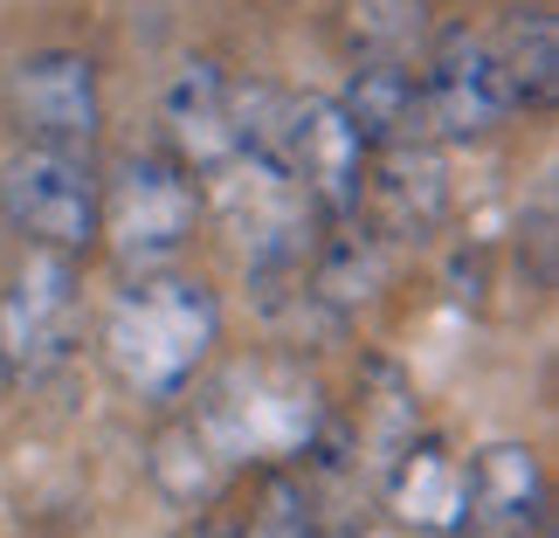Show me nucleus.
Returning <instances> with one entry per match:
<instances>
[{
    "instance_id": "f257e3e1",
    "label": "nucleus",
    "mask_w": 559,
    "mask_h": 538,
    "mask_svg": "<svg viewBox=\"0 0 559 538\" xmlns=\"http://www.w3.org/2000/svg\"><path fill=\"white\" fill-rule=\"evenodd\" d=\"M97 346L124 394L180 400L201 380V366L214 359V346H222V304H214L201 276H180V270L124 276L118 297L104 304Z\"/></svg>"
},
{
    "instance_id": "f03ea898",
    "label": "nucleus",
    "mask_w": 559,
    "mask_h": 538,
    "mask_svg": "<svg viewBox=\"0 0 559 538\" xmlns=\"http://www.w3.org/2000/svg\"><path fill=\"white\" fill-rule=\"evenodd\" d=\"M325 415H332L325 386L284 352L228 359L222 373L201 386V400H193V421H201L207 442L228 456V469L297 463L311 449V435L325 428Z\"/></svg>"
},
{
    "instance_id": "7ed1b4c3",
    "label": "nucleus",
    "mask_w": 559,
    "mask_h": 538,
    "mask_svg": "<svg viewBox=\"0 0 559 538\" xmlns=\"http://www.w3.org/2000/svg\"><path fill=\"white\" fill-rule=\"evenodd\" d=\"M201 180L174 153H124L97 180V242H111L124 276L174 270L201 235Z\"/></svg>"
},
{
    "instance_id": "20e7f679",
    "label": "nucleus",
    "mask_w": 559,
    "mask_h": 538,
    "mask_svg": "<svg viewBox=\"0 0 559 538\" xmlns=\"http://www.w3.org/2000/svg\"><path fill=\"white\" fill-rule=\"evenodd\" d=\"M83 346V255L28 249L0 290V380L41 386Z\"/></svg>"
},
{
    "instance_id": "39448f33",
    "label": "nucleus",
    "mask_w": 559,
    "mask_h": 538,
    "mask_svg": "<svg viewBox=\"0 0 559 538\" xmlns=\"http://www.w3.org/2000/svg\"><path fill=\"white\" fill-rule=\"evenodd\" d=\"M0 222L28 249L91 255L97 249V166H91V153H56V145L21 139L0 159Z\"/></svg>"
},
{
    "instance_id": "423d86ee",
    "label": "nucleus",
    "mask_w": 559,
    "mask_h": 538,
    "mask_svg": "<svg viewBox=\"0 0 559 538\" xmlns=\"http://www.w3.org/2000/svg\"><path fill=\"white\" fill-rule=\"evenodd\" d=\"M415 70H421V111L436 145H477L519 118V104L498 76V56L469 21H442Z\"/></svg>"
},
{
    "instance_id": "0eeeda50",
    "label": "nucleus",
    "mask_w": 559,
    "mask_h": 538,
    "mask_svg": "<svg viewBox=\"0 0 559 538\" xmlns=\"http://www.w3.org/2000/svg\"><path fill=\"white\" fill-rule=\"evenodd\" d=\"M8 111L14 132L28 145H56V153H91L104 97H97V62L83 49H35L14 62L8 76Z\"/></svg>"
},
{
    "instance_id": "6e6552de",
    "label": "nucleus",
    "mask_w": 559,
    "mask_h": 538,
    "mask_svg": "<svg viewBox=\"0 0 559 538\" xmlns=\"http://www.w3.org/2000/svg\"><path fill=\"white\" fill-rule=\"evenodd\" d=\"M449 145L436 139H401V145H373L367 159V187H359V207L386 242H428L449 222Z\"/></svg>"
},
{
    "instance_id": "1a4fd4ad",
    "label": "nucleus",
    "mask_w": 559,
    "mask_h": 538,
    "mask_svg": "<svg viewBox=\"0 0 559 538\" xmlns=\"http://www.w3.org/2000/svg\"><path fill=\"white\" fill-rule=\"evenodd\" d=\"M373 483H380L386 518H394L401 531H415V538H463V525H469V463L442 435L415 428V435L380 463Z\"/></svg>"
},
{
    "instance_id": "9d476101",
    "label": "nucleus",
    "mask_w": 559,
    "mask_h": 538,
    "mask_svg": "<svg viewBox=\"0 0 559 538\" xmlns=\"http://www.w3.org/2000/svg\"><path fill=\"white\" fill-rule=\"evenodd\" d=\"M367 159H373V145L359 139V124L346 118V104H338V97H290L284 166H290V180L311 193V207L325 214V222L359 207Z\"/></svg>"
},
{
    "instance_id": "9b49d317",
    "label": "nucleus",
    "mask_w": 559,
    "mask_h": 538,
    "mask_svg": "<svg viewBox=\"0 0 559 538\" xmlns=\"http://www.w3.org/2000/svg\"><path fill=\"white\" fill-rule=\"evenodd\" d=\"M552 525V477L539 449L490 442L469 456V525L463 538H546Z\"/></svg>"
},
{
    "instance_id": "f8f14e48",
    "label": "nucleus",
    "mask_w": 559,
    "mask_h": 538,
    "mask_svg": "<svg viewBox=\"0 0 559 538\" xmlns=\"http://www.w3.org/2000/svg\"><path fill=\"white\" fill-rule=\"evenodd\" d=\"M394 276V242L367 222V214H332L311 242V263H305V297L325 304L332 318H346L359 304H373Z\"/></svg>"
},
{
    "instance_id": "ddd939ff",
    "label": "nucleus",
    "mask_w": 559,
    "mask_h": 538,
    "mask_svg": "<svg viewBox=\"0 0 559 538\" xmlns=\"http://www.w3.org/2000/svg\"><path fill=\"white\" fill-rule=\"evenodd\" d=\"M159 124H166V153H174L193 180H207L214 166L235 159V124H228V76L214 62H180V76L159 97Z\"/></svg>"
},
{
    "instance_id": "4468645a",
    "label": "nucleus",
    "mask_w": 559,
    "mask_h": 538,
    "mask_svg": "<svg viewBox=\"0 0 559 538\" xmlns=\"http://www.w3.org/2000/svg\"><path fill=\"white\" fill-rule=\"evenodd\" d=\"M145 477L159 483V498L174 504V511H214L228 498V483H235V469H228V456L207 442V428L193 421V415H174L153 435V449H145Z\"/></svg>"
},
{
    "instance_id": "2eb2a0df",
    "label": "nucleus",
    "mask_w": 559,
    "mask_h": 538,
    "mask_svg": "<svg viewBox=\"0 0 559 538\" xmlns=\"http://www.w3.org/2000/svg\"><path fill=\"white\" fill-rule=\"evenodd\" d=\"M346 118L359 124L367 145H401V139H428V111H421V70L415 62H359L353 83L338 91Z\"/></svg>"
},
{
    "instance_id": "dca6fc26",
    "label": "nucleus",
    "mask_w": 559,
    "mask_h": 538,
    "mask_svg": "<svg viewBox=\"0 0 559 538\" xmlns=\"http://www.w3.org/2000/svg\"><path fill=\"white\" fill-rule=\"evenodd\" d=\"M498 56V76L519 111H552L559 97V21L552 8H511L498 35H484Z\"/></svg>"
},
{
    "instance_id": "f3484780",
    "label": "nucleus",
    "mask_w": 559,
    "mask_h": 538,
    "mask_svg": "<svg viewBox=\"0 0 559 538\" xmlns=\"http://www.w3.org/2000/svg\"><path fill=\"white\" fill-rule=\"evenodd\" d=\"M332 415H338V407H332ZM338 428H346V442H353V463L367 469V477H380V463L421 428L415 386H407L386 359H373L367 373H359V407H353V415H338Z\"/></svg>"
},
{
    "instance_id": "a211bd4d",
    "label": "nucleus",
    "mask_w": 559,
    "mask_h": 538,
    "mask_svg": "<svg viewBox=\"0 0 559 538\" xmlns=\"http://www.w3.org/2000/svg\"><path fill=\"white\" fill-rule=\"evenodd\" d=\"M338 35L353 62H421L436 14L428 0H338Z\"/></svg>"
},
{
    "instance_id": "6ab92c4d",
    "label": "nucleus",
    "mask_w": 559,
    "mask_h": 538,
    "mask_svg": "<svg viewBox=\"0 0 559 538\" xmlns=\"http://www.w3.org/2000/svg\"><path fill=\"white\" fill-rule=\"evenodd\" d=\"M193 538H235V525L222 518V525H201V531H193Z\"/></svg>"
}]
</instances>
